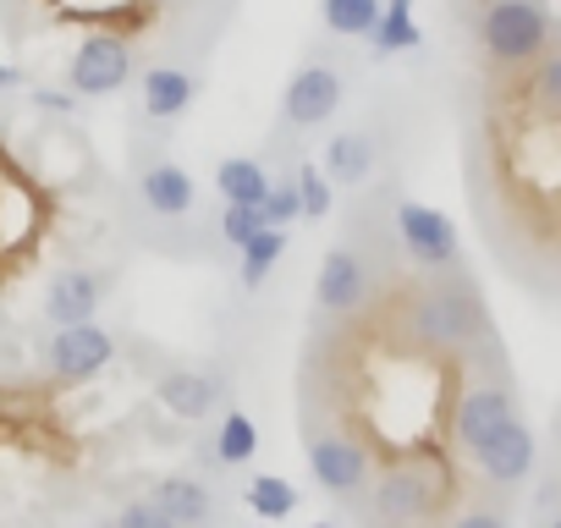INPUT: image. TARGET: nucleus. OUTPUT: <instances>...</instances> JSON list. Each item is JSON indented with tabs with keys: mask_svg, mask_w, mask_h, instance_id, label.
I'll return each mask as SVG.
<instances>
[{
	"mask_svg": "<svg viewBox=\"0 0 561 528\" xmlns=\"http://www.w3.org/2000/svg\"><path fill=\"white\" fill-rule=\"evenodd\" d=\"M473 457V468H479V479L490 484V490H517L528 473H534V429L523 424V418H506L479 451H468Z\"/></svg>",
	"mask_w": 561,
	"mask_h": 528,
	"instance_id": "12",
	"label": "nucleus"
},
{
	"mask_svg": "<svg viewBox=\"0 0 561 528\" xmlns=\"http://www.w3.org/2000/svg\"><path fill=\"white\" fill-rule=\"evenodd\" d=\"M154 397H160V408H165L171 418L198 424V418L215 413V402H220V380L204 375V369H171V375L154 380Z\"/></svg>",
	"mask_w": 561,
	"mask_h": 528,
	"instance_id": "15",
	"label": "nucleus"
},
{
	"mask_svg": "<svg viewBox=\"0 0 561 528\" xmlns=\"http://www.w3.org/2000/svg\"><path fill=\"white\" fill-rule=\"evenodd\" d=\"M149 501L176 523V528H209L215 523V495L193 479V473H165L149 484Z\"/></svg>",
	"mask_w": 561,
	"mask_h": 528,
	"instance_id": "16",
	"label": "nucleus"
},
{
	"mask_svg": "<svg viewBox=\"0 0 561 528\" xmlns=\"http://www.w3.org/2000/svg\"><path fill=\"white\" fill-rule=\"evenodd\" d=\"M402 325H408V342L419 353H473L479 342H490V309L462 271L430 276L408 298Z\"/></svg>",
	"mask_w": 561,
	"mask_h": 528,
	"instance_id": "1",
	"label": "nucleus"
},
{
	"mask_svg": "<svg viewBox=\"0 0 561 528\" xmlns=\"http://www.w3.org/2000/svg\"><path fill=\"white\" fill-rule=\"evenodd\" d=\"M375 39V56H397V50H413L424 34L413 23V0H380V23L369 28Z\"/></svg>",
	"mask_w": 561,
	"mask_h": 528,
	"instance_id": "21",
	"label": "nucleus"
},
{
	"mask_svg": "<svg viewBox=\"0 0 561 528\" xmlns=\"http://www.w3.org/2000/svg\"><path fill=\"white\" fill-rule=\"evenodd\" d=\"M309 473H314V484L325 495L358 501L364 484H369V473H375V462H369V446L364 440H353L342 429H320V435H309Z\"/></svg>",
	"mask_w": 561,
	"mask_h": 528,
	"instance_id": "7",
	"label": "nucleus"
},
{
	"mask_svg": "<svg viewBox=\"0 0 561 528\" xmlns=\"http://www.w3.org/2000/svg\"><path fill=\"white\" fill-rule=\"evenodd\" d=\"M0 89H18V72H12L7 61H0Z\"/></svg>",
	"mask_w": 561,
	"mask_h": 528,
	"instance_id": "31",
	"label": "nucleus"
},
{
	"mask_svg": "<svg viewBox=\"0 0 561 528\" xmlns=\"http://www.w3.org/2000/svg\"><path fill=\"white\" fill-rule=\"evenodd\" d=\"M111 528H116V523H111Z\"/></svg>",
	"mask_w": 561,
	"mask_h": 528,
	"instance_id": "33",
	"label": "nucleus"
},
{
	"mask_svg": "<svg viewBox=\"0 0 561 528\" xmlns=\"http://www.w3.org/2000/svg\"><path fill=\"white\" fill-rule=\"evenodd\" d=\"M539 528H561V506H550V517L539 512Z\"/></svg>",
	"mask_w": 561,
	"mask_h": 528,
	"instance_id": "32",
	"label": "nucleus"
},
{
	"mask_svg": "<svg viewBox=\"0 0 561 528\" xmlns=\"http://www.w3.org/2000/svg\"><path fill=\"white\" fill-rule=\"evenodd\" d=\"M506 418H517V391H512L501 375L473 380V386L457 391V408H451V446L468 457V451H479Z\"/></svg>",
	"mask_w": 561,
	"mask_h": 528,
	"instance_id": "6",
	"label": "nucleus"
},
{
	"mask_svg": "<svg viewBox=\"0 0 561 528\" xmlns=\"http://www.w3.org/2000/svg\"><path fill=\"white\" fill-rule=\"evenodd\" d=\"M34 105H39V111H56V116H67V111L78 105V94H56V89H34Z\"/></svg>",
	"mask_w": 561,
	"mask_h": 528,
	"instance_id": "30",
	"label": "nucleus"
},
{
	"mask_svg": "<svg viewBox=\"0 0 561 528\" xmlns=\"http://www.w3.org/2000/svg\"><path fill=\"white\" fill-rule=\"evenodd\" d=\"M264 187H270V171H264L259 160H248V154H226V160L215 165V193H220L226 204H259Z\"/></svg>",
	"mask_w": 561,
	"mask_h": 528,
	"instance_id": "19",
	"label": "nucleus"
},
{
	"mask_svg": "<svg viewBox=\"0 0 561 528\" xmlns=\"http://www.w3.org/2000/svg\"><path fill=\"white\" fill-rule=\"evenodd\" d=\"M116 528H176L149 495H133V501H122V512H116Z\"/></svg>",
	"mask_w": 561,
	"mask_h": 528,
	"instance_id": "28",
	"label": "nucleus"
},
{
	"mask_svg": "<svg viewBox=\"0 0 561 528\" xmlns=\"http://www.w3.org/2000/svg\"><path fill=\"white\" fill-rule=\"evenodd\" d=\"M138 72V50L122 34H83L72 61H67V89L78 100H105L116 89H127Z\"/></svg>",
	"mask_w": 561,
	"mask_h": 528,
	"instance_id": "5",
	"label": "nucleus"
},
{
	"mask_svg": "<svg viewBox=\"0 0 561 528\" xmlns=\"http://www.w3.org/2000/svg\"><path fill=\"white\" fill-rule=\"evenodd\" d=\"M253 457H259V424H253L242 408H231V413L220 418V429H215V462L242 468V462H253Z\"/></svg>",
	"mask_w": 561,
	"mask_h": 528,
	"instance_id": "22",
	"label": "nucleus"
},
{
	"mask_svg": "<svg viewBox=\"0 0 561 528\" xmlns=\"http://www.w3.org/2000/svg\"><path fill=\"white\" fill-rule=\"evenodd\" d=\"M237 259H242V264H237L242 287H248V292H259V287L275 276V264L287 259V226H259V231L237 248Z\"/></svg>",
	"mask_w": 561,
	"mask_h": 528,
	"instance_id": "18",
	"label": "nucleus"
},
{
	"mask_svg": "<svg viewBox=\"0 0 561 528\" xmlns=\"http://www.w3.org/2000/svg\"><path fill=\"white\" fill-rule=\"evenodd\" d=\"M534 105L539 111H550V116H561V45L550 39V50L539 56V67H534Z\"/></svg>",
	"mask_w": 561,
	"mask_h": 528,
	"instance_id": "25",
	"label": "nucleus"
},
{
	"mask_svg": "<svg viewBox=\"0 0 561 528\" xmlns=\"http://www.w3.org/2000/svg\"><path fill=\"white\" fill-rule=\"evenodd\" d=\"M331 182H342V187H358V182H369L375 176V138L369 133H336L331 144H325V165H320Z\"/></svg>",
	"mask_w": 561,
	"mask_h": 528,
	"instance_id": "17",
	"label": "nucleus"
},
{
	"mask_svg": "<svg viewBox=\"0 0 561 528\" xmlns=\"http://www.w3.org/2000/svg\"><path fill=\"white\" fill-rule=\"evenodd\" d=\"M369 259L353 248V242H342V248H331L325 253V264H320V282H314V309L320 314H331V320H347V314H358L364 303H369Z\"/></svg>",
	"mask_w": 561,
	"mask_h": 528,
	"instance_id": "9",
	"label": "nucleus"
},
{
	"mask_svg": "<svg viewBox=\"0 0 561 528\" xmlns=\"http://www.w3.org/2000/svg\"><path fill=\"white\" fill-rule=\"evenodd\" d=\"M556 39V18L545 0H484L479 50L490 67H534Z\"/></svg>",
	"mask_w": 561,
	"mask_h": 528,
	"instance_id": "3",
	"label": "nucleus"
},
{
	"mask_svg": "<svg viewBox=\"0 0 561 528\" xmlns=\"http://www.w3.org/2000/svg\"><path fill=\"white\" fill-rule=\"evenodd\" d=\"M100 303H105V276L89 271V264H67V271H56L39 292V320L56 325V331L83 325V320L100 314Z\"/></svg>",
	"mask_w": 561,
	"mask_h": 528,
	"instance_id": "11",
	"label": "nucleus"
},
{
	"mask_svg": "<svg viewBox=\"0 0 561 528\" xmlns=\"http://www.w3.org/2000/svg\"><path fill=\"white\" fill-rule=\"evenodd\" d=\"M198 100V78L187 67H149L138 78V105L149 122H182Z\"/></svg>",
	"mask_w": 561,
	"mask_h": 528,
	"instance_id": "14",
	"label": "nucleus"
},
{
	"mask_svg": "<svg viewBox=\"0 0 561 528\" xmlns=\"http://www.w3.org/2000/svg\"><path fill=\"white\" fill-rule=\"evenodd\" d=\"M138 198L154 220H187L193 204H198V187L176 160H154V165L138 171Z\"/></svg>",
	"mask_w": 561,
	"mask_h": 528,
	"instance_id": "13",
	"label": "nucleus"
},
{
	"mask_svg": "<svg viewBox=\"0 0 561 528\" xmlns=\"http://www.w3.org/2000/svg\"><path fill=\"white\" fill-rule=\"evenodd\" d=\"M242 501L264 517V523H287L298 512V484L293 479H280V473H253L242 484Z\"/></svg>",
	"mask_w": 561,
	"mask_h": 528,
	"instance_id": "20",
	"label": "nucleus"
},
{
	"mask_svg": "<svg viewBox=\"0 0 561 528\" xmlns=\"http://www.w3.org/2000/svg\"><path fill=\"white\" fill-rule=\"evenodd\" d=\"M342 111V72L325 67V61H309L293 72L287 94H280V122L287 127H325L331 116Z\"/></svg>",
	"mask_w": 561,
	"mask_h": 528,
	"instance_id": "10",
	"label": "nucleus"
},
{
	"mask_svg": "<svg viewBox=\"0 0 561 528\" xmlns=\"http://www.w3.org/2000/svg\"><path fill=\"white\" fill-rule=\"evenodd\" d=\"M293 187H298V204H304V220H325L336 209V182L320 171V165H293Z\"/></svg>",
	"mask_w": 561,
	"mask_h": 528,
	"instance_id": "24",
	"label": "nucleus"
},
{
	"mask_svg": "<svg viewBox=\"0 0 561 528\" xmlns=\"http://www.w3.org/2000/svg\"><path fill=\"white\" fill-rule=\"evenodd\" d=\"M440 528H512V517H506L501 506H479V501H473V506L451 512V517H446Z\"/></svg>",
	"mask_w": 561,
	"mask_h": 528,
	"instance_id": "29",
	"label": "nucleus"
},
{
	"mask_svg": "<svg viewBox=\"0 0 561 528\" xmlns=\"http://www.w3.org/2000/svg\"><path fill=\"white\" fill-rule=\"evenodd\" d=\"M320 18L342 39H369V28L380 23V0H320Z\"/></svg>",
	"mask_w": 561,
	"mask_h": 528,
	"instance_id": "23",
	"label": "nucleus"
},
{
	"mask_svg": "<svg viewBox=\"0 0 561 528\" xmlns=\"http://www.w3.org/2000/svg\"><path fill=\"white\" fill-rule=\"evenodd\" d=\"M391 226H397V242H402V253H408L413 271H424V276L462 271V242H457V226H451L435 204L397 198V204H391Z\"/></svg>",
	"mask_w": 561,
	"mask_h": 528,
	"instance_id": "4",
	"label": "nucleus"
},
{
	"mask_svg": "<svg viewBox=\"0 0 561 528\" xmlns=\"http://www.w3.org/2000/svg\"><path fill=\"white\" fill-rule=\"evenodd\" d=\"M259 220H264V226H293V220H304V204H298L293 176H287V182L270 176V187H264V198H259Z\"/></svg>",
	"mask_w": 561,
	"mask_h": 528,
	"instance_id": "26",
	"label": "nucleus"
},
{
	"mask_svg": "<svg viewBox=\"0 0 561 528\" xmlns=\"http://www.w3.org/2000/svg\"><path fill=\"white\" fill-rule=\"evenodd\" d=\"M440 468L424 462V457H408V462H391L380 473H369L364 484V517L375 528H430L435 512H440Z\"/></svg>",
	"mask_w": 561,
	"mask_h": 528,
	"instance_id": "2",
	"label": "nucleus"
},
{
	"mask_svg": "<svg viewBox=\"0 0 561 528\" xmlns=\"http://www.w3.org/2000/svg\"><path fill=\"white\" fill-rule=\"evenodd\" d=\"M39 353H45V369H50L56 380L83 386V380H94V375H105V369L116 364V336L100 331L94 320H83V325H61Z\"/></svg>",
	"mask_w": 561,
	"mask_h": 528,
	"instance_id": "8",
	"label": "nucleus"
},
{
	"mask_svg": "<svg viewBox=\"0 0 561 528\" xmlns=\"http://www.w3.org/2000/svg\"><path fill=\"white\" fill-rule=\"evenodd\" d=\"M259 226H264V220H259V204H226L215 231H220V242H226V248H242Z\"/></svg>",
	"mask_w": 561,
	"mask_h": 528,
	"instance_id": "27",
	"label": "nucleus"
}]
</instances>
